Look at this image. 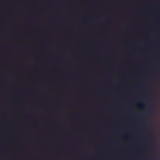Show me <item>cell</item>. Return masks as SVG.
<instances>
[]
</instances>
